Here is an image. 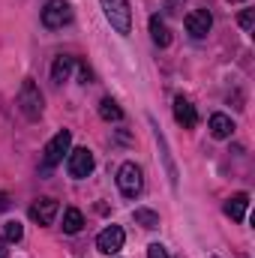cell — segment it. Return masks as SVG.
I'll return each mask as SVG.
<instances>
[{"label":"cell","mask_w":255,"mask_h":258,"mask_svg":"<svg viewBox=\"0 0 255 258\" xmlns=\"http://www.w3.org/2000/svg\"><path fill=\"white\" fill-rule=\"evenodd\" d=\"M21 237H24V228H21V222H18V219L3 222V240H6V243H18Z\"/></svg>","instance_id":"obj_18"},{"label":"cell","mask_w":255,"mask_h":258,"mask_svg":"<svg viewBox=\"0 0 255 258\" xmlns=\"http://www.w3.org/2000/svg\"><path fill=\"white\" fill-rule=\"evenodd\" d=\"M93 153L87 150V147H75L72 153H69V159H66V171H69V177H75V180H84L90 171H93Z\"/></svg>","instance_id":"obj_6"},{"label":"cell","mask_w":255,"mask_h":258,"mask_svg":"<svg viewBox=\"0 0 255 258\" xmlns=\"http://www.w3.org/2000/svg\"><path fill=\"white\" fill-rule=\"evenodd\" d=\"M69 144H72V132H69V129H60V132L45 144V150H42V171H45V174H48L54 165L63 162V156L69 153Z\"/></svg>","instance_id":"obj_2"},{"label":"cell","mask_w":255,"mask_h":258,"mask_svg":"<svg viewBox=\"0 0 255 258\" xmlns=\"http://www.w3.org/2000/svg\"><path fill=\"white\" fill-rule=\"evenodd\" d=\"M69 21H72V9H69L66 0H48V3H45V9H42V24H45L48 30H60Z\"/></svg>","instance_id":"obj_5"},{"label":"cell","mask_w":255,"mask_h":258,"mask_svg":"<svg viewBox=\"0 0 255 258\" xmlns=\"http://www.w3.org/2000/svg\"><path fill=\"white\" fill-rule=\"evenodd\" d=\"M174 120L183 129H192L198 123V111H195V105H192L186 96H174Z\"/></svg>","instance_id":"obj_10"},{"label":"cell","mask_w":255,"mask_h":258,"mask_svg":"<svg viewBox=\"0 0 255 258\" xmlns=\"http://www.w3.org/2000/svg\"><path fill=\"white\" fill-rule=\"evenodd\" d=\"M57 210H60V204H57L54 198H39V201H33V207H30V219L39 222V225H51L54 216H57Z\"/></svg>","instance_id":"obj_9"},{"label":"cell","mask_w":255,"mask_h":258,"mask_svg":"<svg viewBox=\"0 0 255 258\" xmlns=\"http://www.w3.org/2000/svg\"><path fill=\"white\" fill-rule=\"evenodd\" d=\"M210 27H213V15L207 9H195V12L186 15V33L195 36V39H204L210 33Z\"/></svg>","instance_id":"obj_8"},{"label":"cell","mask_w":255,"mask_h":258,"mask_svg":"<svg viewBox=\"0 0 255 258\" xmlns=\"http://www.w3.org/2000/svg\"><path fill=\"white\" fill-rule=\"evenodd\" d=\"M81 228H84V213L78 207H69L63 213V231L66 234H78Z\"/></svg>","instance_id":"obj_16"},{"label":"cell","mask_w":255,"mask_h":258,"mask_svg":"<svg viewBox=\"0 0 255 258\" xmlns=\"http://www.w3.org/2000/svg\"><path fill=\"white\" fill-rule=\"evenodd\" d=\"M99 117H102V120H108V123H120V120H123V108H120L114 99H108V96H105V99L99 102Z\"/></svg>","instance_id":"obj_15"},{"label":"cell","mask_w":255,"mask_h":258,"mask_svg":"<svg viewBox=\"0 0 255 258\" xmlns=\"http://www.w3.org/2000/svg\"><path fill=\"white\" fill-rule=\"evenodd\" d=\"M72 66H75V60H72V57H66V54H60V57L54 60V66H51V81H54V84H63V81H69Z\"/></svg>","instance_id":"obj_14"},{"label":"cell","mask_w":255,"mask_h":258,"mask_svg":"<svg viewBox=\"0 0 255 258\" xmlns=\"http://www.w3.org/2000/svg\"><path fill=\"white\" fill-rule=\"evenodd\" d=\"M147 258H171V255H168V249L162 243H150L147 246Z\"/></svg>","instance_id":"obj_20"},{"label":"cell","mask_w":255,"mask_h":258,"mask_svg":"<svg viewBox=\"0 0 255 258\" xmlns=\"http://www.w3.org/2000/svg\"><path fill=\"white\" fill-rule=\"evenodd\" d=\"M231 132H234V123H231V117L228 114H213L210 117V135L213 138H231Z\"/></svg>","instance_id":"obj_13"},{"label":"cell","mask_w":255,"mask_h":258,"mask_svg":"<svg viewBox=\"0 0 255 258\" xmlns=\"http://www.w3.org/2000/svg\"><path fill=\"white\" fill-rule=\"evenodd\" d=\"M18 108H21V114L27 117V120H39L42 117V93H39V87L27 78L24 84H21V90H18Z\"/></svg>","instance_id":"obj_3"},{"label":"cell","mask_w":255,"mask_h":258,"mask_svg":"<svg viewBox=\"0 0 255 258\" xmlns=\"http://www.w3.org/2000/svg\"><path fill=\"white\" fill-rule=\"evenodd\" d=\"M90 78H93V72H90L87 66H81V81H84V84H90Z\"/></svg>","instance_id":"obj_21"},{"label":"cell","mask_w":255,"mask_h":258,"mask_svg":"<svg viewBox=\"0 0 255 258\" xmlns=\"http://www.w3.org/2000/svg\"><path fill=\"white\" fill-rule=\"evenodd\" d=\"M102 12H105L108 24H111L120 36H129V30H132V9H129V0H102Z\"/></svg>","instance_id":"obj_1"},{"label":"cell","mask_w":255,"mask_h":258,"mask_svg":"<svg viewBox=\"0 0 255 258\" xmlns=\"http://www.w3.org/2000/svg\"><path fill=\"white\" fill-rule=\"evenodd\" d=\"M0 258H6V246H0Z\"/></svg>","instance_id":"obj_22"},{"label":"cell","mask_w":255,"mask_h":258,"mask_svg":"<svg viewBox=\"0 0 255 258\" xmlns=\"http://www.w3.org/2000/svg\"><path fill=\"white\" fill-rule=\"evenodd\" d=\"M150 39H153V45H159V48H168V45H171V30H168V24H165L159 15H150Z\"/></svg>","instance_id":"obj_12"},{"label":"cell","mask_w":255,"mask_h":258,"mask_svg":"<svg viewBox=\"0 0 255 258\" xmlns=\"http://www.w3.org/2000/svg\"><path fill=\"white\" fill-rule=\"evenodd\" d=\"M117 189L126 195V198H135V195L144 189V174L135 162H123L120 171H117Z\"/></svg>","instance_id":"obj_4"},{"label":"cell","mask_w":255,"mask_h":258,"mask_svg":"<svg viewBox=\"0 0 255 258\" xmlns=\"http://www.w3.org/2000/svg\"><path fill=\"white\" fill-rule=\"evenodd\" d=\"M213 258H219V255H213Z\"/></svg>","instance_id":"obj_24"},{"label":"cell","mask_w":255,"mask_h":258,"mask_svg":"<svg viewBox=\"0 0 255 258\" xmlns=\"http://www.w3.org/2000/svg\"><path fill=\"white\" fill-rule=\"evenodd\" d=\"M228 3H243V0H228Z\"/></svg>","instance_id":"obj_23"},{"label":"cell","mask_w":255,"mask_h":258,"mask_svg":"<svg viewBox=\"0 0 255 258\" xmlns=\"http://www.w3.org/2000/svg\"><path fill=\"white\" fill-rule=\"evenodd\" d=\"M132 216H135V222H138L141 228H159V213H153V210H147V207H138Z\"/></svg>","instance_id":"obj_17"},{"label":"cell","mask_w":255,"mask_h":258,"mask_svg":"<svg viewBox=\"0 0 255 258\" xmlns=\"http://www.w3.org/2000/svg\"><path fill=\"white\" fill-rule=\"evenodd\" d=\"M237 21H240V27L249 33V30H252V24H255V9H246V12H240V18H237Z\"/></svg>","instance_id":"obj_19"},{"label":"cell","mask_w":255,"mask_h":258,"mask_svg":"<svg viewBox=\"0 0 255 258\" xmlns=\"http://www.w3.org/2000/svg\"><path fill=\"white\" fill-rule=\"evenodd\" d=\"M246 210H249V195L246 192H237L225 201V216H231L234 222H243L246 219Z\"/></svg>","instance_id":"obj_11"},{"label":"cell","mask_w":255,"mask_h":258,"mask_svg":"<svg viewBox=\"0 0 255 258\" xmlns=\"http://www.w3.org/2000/svg\"><path fill=\"white\" fill-rule=\"evenodd\" d=\"M123 240H126L123 228H120V225H108V228L99 231V237H96V249H99L102 255H117V252L123 249Z\"/></svg>","instance_id":"obj_7"}]
</instances>
